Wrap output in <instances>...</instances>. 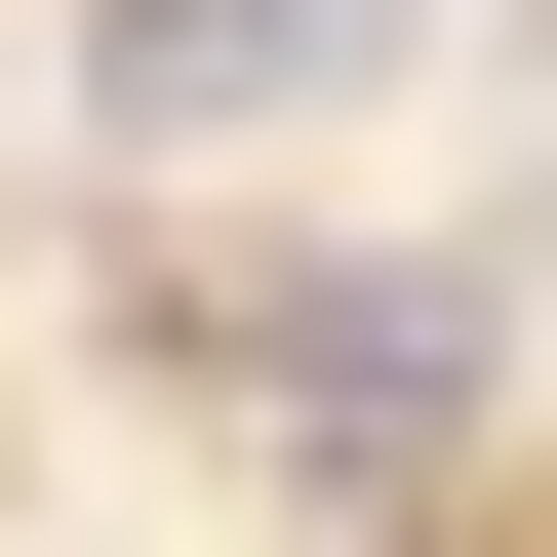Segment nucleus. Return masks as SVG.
Wrapping results in <instances>:
<instances>
[{
    "label": "nucleus",
    "mask_w": 557,
    "mask_h": 557,
    "mask_svg": "<svg viewBox=\"0 0 557 557\" xmlns=\"http://www.w3.org/2000/svg\"><path fill=\"white\" fill-rule=\"evenodd\" d=\"M398 40H438V0H319V81H398Z\"/></svg>",
    "instance_id": "3"
},
{
    "label": "nucleus",
    "mask_w": 557,
    "mask_h": 557,
    "mask_svg": "<svg viewBox=\"0 0 557 557\" xmlns=\"http://www.w3.org/2000/svg\"><path fill=\"white\" fill-rule=\"evenodd\" d=\"M120 359H199L278 478H438V438H478V278H398V239H278V278H120Z\"/></svg>",
    "instance_id": "1"
},
{
    "label": "nucleus",
    "mask_w": 557,
    "mask_h": 557,
    "mask_svg": "<svg viewBox=\"0 0 557 557\" xmlns=\"http://www.w3.org/2000/svg\"><path fill=\"white\" fill-rule=\"evenodd\" d=\"M81 120H319V0H81Z\"/></svg>",
    "instance_id": "2"
}]
</instances>
